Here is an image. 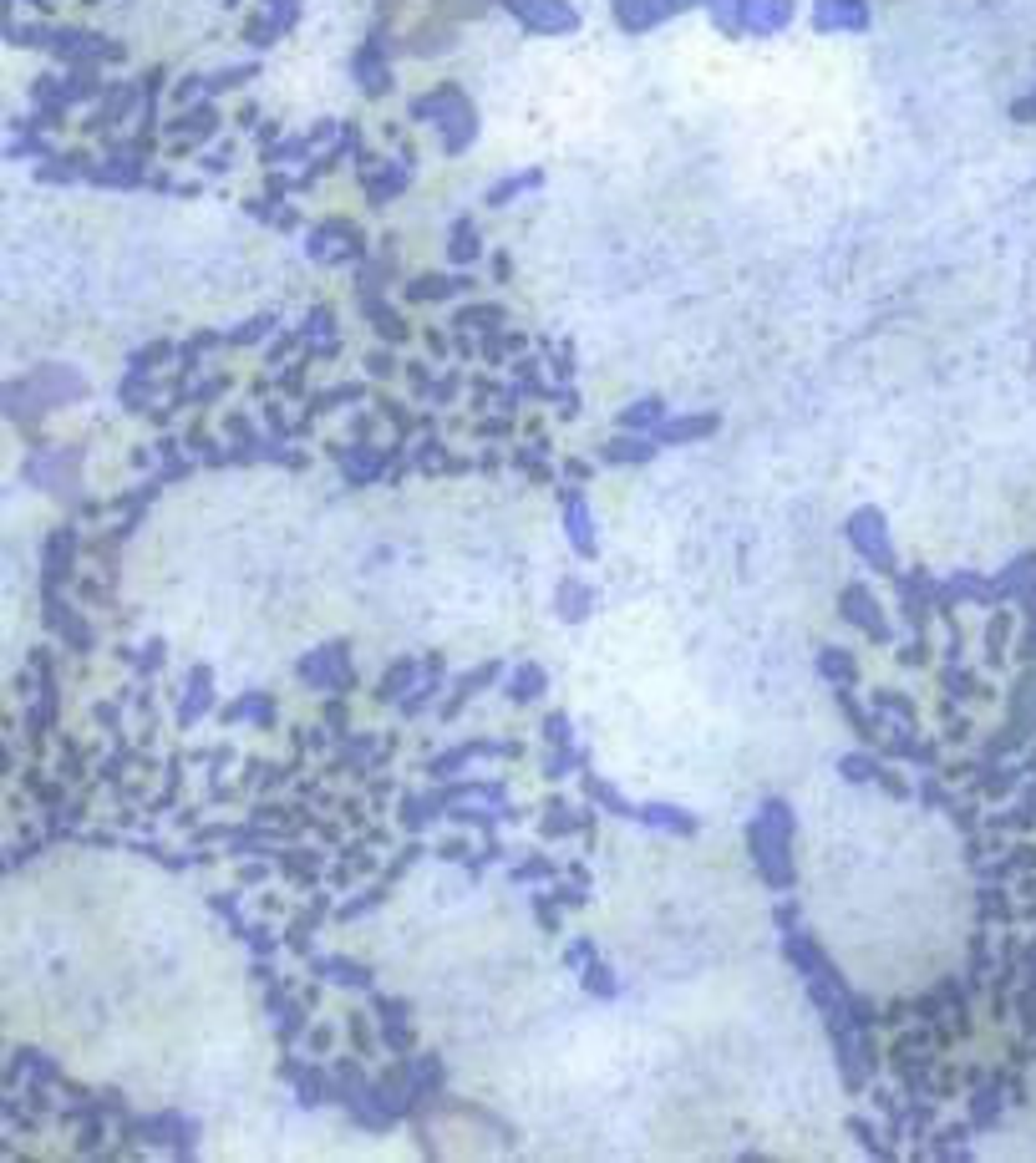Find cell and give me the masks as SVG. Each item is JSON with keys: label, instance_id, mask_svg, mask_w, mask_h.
Instances as JSON below:
<instances>
[{"label": "cell", "instance_id": "cell-1", "mask_svg": "<svg viewBox=\"0 0 1036 1163\" xmlns=\"http://www.w3.org/2000/svg\"><path fill=\"white\" fill-rule=\"evenodd\" d=\"M788 833H792V813L788 803H767L763 818L747 823V844H752V864L763 874L767 890H792V859H788Z\"/></svg>", "mask_w": 1036, "mask_h": 1163}, {"label": "cell", "instance_id": "cell-2", "mask_svg": "<svg viewBox=\"0 0 1036 1163\" xmlns=\"http://www.w3.org/2000/svg\"><path fill=\"white\" fill-rule=\"evenodd\" d=\"M295 676L305 686H315V691H346L351 686V656H346V645H320L315 656H305L300 666H295Z\"/></svg>", "mask_w": 1036, "mask_h": 1163}, {"label": "cell", "instance_id": "cell-3", "mask_svg": "<svg viewBox=\"0 0 1036 1163\" xmlns=\"http://www.w3.org/2000/svg\"><path fill=\"white\" fill-rule=\"evenodd\" d=\"M849 539H853V549L874 564V570H884V574H895V549H889V539H884V519L874 508H864V513H853V524H849Z\"/></svg>", "mask_w": 1036, "mask_h": 1163}, {"label": "cell", "instance_id": "cell-4", "mask_svg": "<svg viewBox=\"0 0 1036 1163\" xmlns=\"http://www.w3.org/2000/svg\"><path fill=\"white\" fill-rule=\"evenodd\" d=\"M452 803H458V787H442V793H401L397 818H401V829H407V833H422L427 823L442 818Z\"/></svg>", "mask_w": 1036, "mask_h": 1163}, {"label": "cell", "instance_id": "cell-5", "mask_svg": "<svg viewBox=\"0 0 1036 1163\" xmlns=\"http://www.w3.org/2000/svg\"><path fill=\"white\" fill-rule=\"evenodd\" d=\"M838 605H844V615H849L853 625H859L874 645H884V640H889V620L879 615V600H874V594H869L864 585H849L844 594H838Z\"/></svg>", "mask_w": 1036, "mask_h": 1163}, {"label": "cell", "instance_id": "cell-6", "mask_svg": "<svg viewBox=\"0 0 1036 1163\" xmlns=\"http://www.w3.org/2000/svg\"><path fill=\"white\" fill-rule=\"evenodd\" d=\"M504 6L513 15H524L529 26H539V31H570L574 26V11L559 6V0H504Z\"/></svg>", "mask_w": 1036, "mask_h": 1163}, {"label": "cell", "instance_id": "cell-7", "mask_svg": "<svg viewBox=\"0 0 1036 1163\" xmlns=\"http://www.w3.org/2000/svg\"><path fill=\"white\" fill-rule=\"evenodd\" d=\"M498 676H504V666H498V660H488V666H478V671L458 676V681H452V691H447V701H442V721H452V717H458V706H467V701L478 697V686H493Z\"/></svg>", "mask_w": 1036, "mask_h": 1163}, {"label": "cell", "instance_id": "cell-8", "mask_svg": "<svg viewBox=\"0 0 1036 1163\" xmlns=\"http://www.w3.org/2000/svg\"><path fill=\"white\" fill-rule=\"evenodd\" d=\"M208 706H214V671L208 666H193L188 671V691H183V706H178V721L193 726Z\"/></svg>", "mask_w": 1036, "mask_h": 1163}, {"label": "cell", "instance_id": "cell-9", "mask_svg": "<svg viewBox=\"0 0 1036 1163\" xmlns=\"http://www.w3.org/2000/svg\"><path fill=\"white\" fill-rule=\"evenodd\" d=\"M311 971H315V980H335V985H371L377 980V971H366V965H356L346 956H320V960H311Z\"/></svg>", "mask_w": 1036, "mask_h": 1163}, {"label": "cell", "instance_id": "cell-10", "mask_svg": "<svg viewBox=\"0 0 1036 1163\" xmlns=\"http://www.w3.org/2000/svg\"><path fill=\"white\" fill-rule=\"evenodd\" d=\"M788 0H742V31H777L788 26Z\"/></svg>", "mask_w": 1036, "mask_h": 1163}, {"label": "cell", "instance_id": "cell-11", "mask_svg": "<svg viewBox=\"0 0 1036 1163\" xmlns=\"http://www.w3.org/2000/svg\"><path fill=\"white\" fill-rule=\"evenodd\" d=\"M437 686H442V656H427V660H422V686L412 681V691L397 701V706H401V717H417V712H422V706L437 697Z\"/></svg>", "mask_w": 1036, "mask_h": 1163}, {"label": "cell", "instance_id": "cell-12", "mask_svg": "<svg viewBox=\"0 0 1036 1163\" xmlns=\"http://www.w3.org/2000/svg\"><path fill=\"white\" fill-rule=\"evenodd\" d=\"M285 1077L295 1082V1092H300V1103H305V1108H315V1103H326V1097H331L326 1072L311 1067V1062H285Z\"/></svg>", "mask_w": 1036, "mask_h": 1163}, {"label": "cell", "instance_id": "cell-13", "mask_svg": "<svg viewBox=\"0 0 1036 1163\" xmlns=\"http://www.w3.org/2000/svg\"><path fill=\"white\" fill-rule=\"evenodd\" d=\"M473 290V280L467 274H458V280H447V274H422V280L407 285L412 300H447V295H467Z\"/></svg>", "mask_w": 1036, "mask_h": 1163}, {"label": "cell", "instance_id": "cell-14", "mask_svg": "<svg viewBox=\"0 0 1036 1163\" xmlns=\"http://www.w3.org/2000/svg\"><path fill=\"white\" fill-rule=\"evenodd\" d=\"M564 519H570V539L579 554H594V534H590V513H585V498L574 488H564Z\"/></svg>", "mask_w": 1036, "mask_h": 1163}, {"label": "cell", "instance_id": "cell-15", "mask_svg": "<svg viewBox=\"0 0 1036 1163\" xmlns=\"http://www.w3.org/2000/svg\"><path fill=\"white\" fill-rule=\"evenodd\" d=\"M869 11L864 0H818V26L833 31V26H864Z\"/></svg>", "mask_w": 1036, "mask_h": 1163}, {"label": "cell", "instance_id": "cell-16", "mask_svg": "<svg viewBox=\"0 0 1036 1163\" xmlns=\"http://www.w3.org/2000/svg\"><path fill=\"white\" fill-rule=\"evenodd\" d=\"M412 676H417V656H401L397 666L377 681V691H371V697H377V701H401V691H412V686H407Z\"/></svg>", "mask_w": 1036, "mask_h": 1163}, {"label": "cell", "instance_id": "cell-17", "mask_svg": "<svg viewBox=\"0 0 1036 1163\" xmlns=\"http://www.w3.org/2000/svg\"><path fill=\"white\" fill-rule=\"evenodd\" d=\"M280 869L285 879H300V884H315V874L326 869V853L320 849H300V853H280Z\"/></svg>", "mask_w": 1036, "mask_h": 1163}, {"label": "cell", "instance_id": "cell-18", "mask_svg": "<svg viewBox=\"0 0 1036 1163\" xmlns=\"http://www.w3.org/2000/svg\"><path fill=\"white\" fill-rule=\"evenodd\" d=\"M818 671L829 676V681H838V686H853V681H859V660H853L849 651H838V645H829V651L818 656Z\"/></svg>", "mask_w": 1036, "mask_h": 1163}, {"label": "cell", "instance_id": "cell-19", "mask_svg": "<svg viewBox=\"0 0 1036 1163\" xmlns=\"http://www.w3.org/2000/svg\"><path fill=\"white\" fill-rule=\"evenodd\" d=\"M214 127H219V112L214 107H193V112H183V118H178L173 122V138H208V133H214Z\"/></svg>", "mask_w": 1036, "mask_h": 1163}, {"label": "cell", "instance_id": "cell-20", "mask_svg": "<svg viewBox=\"0 0 1036 1163\" xmlns=\"http://www.w3.org/2000/svg\"><path fill=\"white\" fill-rule=\"evenodd\" d=\"M590 605H594V594L579 585V579H564V585H559V615H564V620L590 615Z\"/></svg>", "mask_w": 1036, "mask_h": 1163}, {"label": "cell", "instance_id": "cell-21", "mask_svg": "<svg viewBox=\"0 0 1036 1163\" xmlns=\"http://www.w3.org/2000/svg\"><path fill=\"white\" fill-rule=\"evenodd\" d=\"M508 697L524 706V701H539L544 697V671L539 666H518L513 671V681H508Z\"/></svg>", "mask_w": 1036, "mask_h": 1163}, {"label": "cell", "instance_id": "cell-22", "mask_svg": "<svg viewBox=\"0 0 1036 1163\" xmlns=\"http://www.w3.org/2000/svg\"><path fill=\"white\" fill-rule=\"evenodd\" d=\"M239 717H254L259 726H270L274 721V701L265 697V691H254V697H245V701H234L229 712H224V721H239Z\"/></svg>", "mask_w": 1036, "mask_h": 1163}, {"label": "cell", "instance_id": "cell-23", "mask_svg": "<svg viewBox=\"0 0 1036 1163\" xmlns=\"http://www.w3.org/2000/svg\"><path fill=\"white\" fill-rule=\"evenodd\" d=\"M656 452V442H640V438H615L610 447H605V463H645Z\"/></svg>", "mask_w": 1036, "mask_h": 1163}, {"label": "cell", "instance_id": "cell-24", "mask_svg": "<svg viewBox=\"0 0 1036 1163\" xmlns=\"http://www.w3.org/2000/svg\"><path fill=\"white\" fill-rule=\"evenodd\" d=\"M701 432H711V417H686V422L656 427V442H686V438H701Z\"/></svg>", "mask_w": 1036, "mask_h": 1163}, {"label": "cell", "instance_id": "cell-25", "mask_svg": "<svg viewBox=\"0 0 1036 1163\" xmlns=\"http://www.w3.org/2000/svg\"><path fill=\"white\" fill-rule=\"evenodd\" d=\"M879 772H884V763H879V757H869V752L844 757V778L849 783H879Z\"/></svg>", "mask_w": 1036, "mask_h": 1163}, {"label": "cell", "instance_id": "cell-26", "mask_svg": "<svg viewBox=\"0 0 1036 1163\" xmlns=\"http://www.w3.org/2000/svg\"><path fill=\"white\" fill-rule=\"evenodd\" d=\"M311 930H315V925H311V919H305V915L295 910V919L285 925V940H280V945L290 950V956H311Z\"/></svg>", "mask_w": 1036, "mask_h": 1163}, {"label": "cell", "instance_id": "cell-27", "mask_svg": "<svg viewBox=\"0 0 1036 1163\" xmlns=\"http://www.w3.org/2000/svg\"><path fill=\"white\" fill-rule=\"evenodd\" d=\"M874 712H889V717L915 721V701H910V697H899V691H874Z\"/></svg>", "mask_w": 1036, "mask_h": 1163}, {"label": "cell", "instance_id": "cell-28", "mask_svg": "<svg viewBox=\"0 0 1036 1163\" xmlns=\"http://www.w3.org/2000/svg\"><path fill=\"white\" fill-rule=\"evenodd\" d=\"M554 874H559V864L549 859V853H533V859H524V864L513 869L518 884H524V879H554Z\"/></svg>", "mask_w": 1036, "mask_h": 1163}, {"label": "cell", "instance_id": "cell-29", "mask_svg": "<svg viewBox=\"0 0 1036 1163\" xmlns=\"http://www.w3.org/2000/svg\"><path fill=\"white\" fill-rule=\"evenodd\" d=\"M660 417H666V407H660V401H636V407H630L625 417H620V427H660Z\"/></svg>", "mask_w": 1036, "mask_h": 1163}, {"label": "cell", "instance_id": "cell-30", "mask_svg": "<svg viewBox=\"0 0 1036 1163\" xmlns=\"http://www.w3.org/2000/svg\"><path fill=\"white\" fill-rule=\"evenodd\" d=\"M554 899L564 904V910L585 904V899H590V879H585V869H574V879H570V884H559V890H554Z\"/></svg>", "mask_w": 1036, "mask_h": 1163}, {"label": "cell", "instance_id": "cell-31", "mask_svg": "<svg viewBox=\"0 0 1036 1163\" xmlns=\"http://www.w3.org/2000/svg\"><path fill=\"white\" fill-rule=\"evenodd\" d=\"M447 249H452V260H463V265L478 254V234H473V224H467V219L458 224V229H452V245H447Z\"/></svg>", "mask_w": 1036, "mask_h": 1163}, {"label": "cell", "instance_id": "cell-32", "mask_svg": "<svg viewBox=\"0 0 1036 1163\" xmlns=\"http://www.w3.org/2000/svg\"><path fill=\"white\" fill-rule=\"evenodd\" d=\"M432 853H437V859H447V864H467V859H473V844H467L463 833H452V838H442V844H437Z\"/></svg>", "mask_w": 1036, "mask_h": 1163}, {"label": "cell", "instance_id": "cell-33", "mask_svg": "<svg viewBox=\"0 0 1036 1163\" xmlns=\"http://www.w3.org/2000/svg\"><path fill=\"white\" fill-rule=\"evenodd\" d=\"M559 910H564V904H559L554 894H533V915H539V925H544L549 935H559Z\"/></svg>", "mask_w": 1036, "mask_h": 1163}, {"label": "cell", "instance_id": "cell-34", "mask_svg": "<svg viewBox=\"0 0 1036 1163\" xmlns=\"http://www.w3.org/2000/svg\"><path fill=\"white\" fill-rule=\"evenodd\" d=\"M351 1037H356V1052L361 1057H377V1037H371V1022L361 1011H351Z\"/></svg>", "mask_w": 1036, "mask_h": 1163}, {"label": "cell", "instance_id": "cell-35", "mask_svg": "<svg viewBox=\"0 0 1036 1163\" xmlns=\"http://www.w3.org/2000/svg\"><path fill=\"white\" fill-rule=\"evenodd\" d=\"M239 940H249V950H254V956H270V950H274V935H270V925H239Z\"/></svg>", "mask_w": 1036, "mask_h": 1163}, {"label": "cell", "instance_id": "cell-36", "mask_svg": "<svg viewBox=\"0 0 1036 1163\" xmlns=\"http://www.w3.org/2000/svg\"><path fill=\"white\" fill-rule=\"evenodd\" d=\"M585 985H590L594 996H615V991H620V985L610 980V971H605L600 960H590V965H585Z\"/></svg>", "mask_w": 1036, "mask_h": 1163}, {"label": "cell", "instance_id": "cell-37", "mask_svg": "<svg viewBox=\"0 0 1036 1163\" xmlns=\"http://www.w3.org/2000/svg\"><path fill=\"white\" fill-rule=\"evenodd\" d=\"M544 742H554V747H570V721H564L559 712L544 717Z\"/></svg>", "mask_w": 1036, "mask_h": 1163}, {"label": "cell", "instance_id": "cell-38", "mask_svg": "<svg viewBox=\"0 0 1036 1163\" xmlns=\"http://www.w3.org/2000/svg\"><path fill=\"white\" fill-rule=\"evenodd\" d=\"M539 183V173H524V179H513V183H504V188H493L488 193V204H504V199H513V193H524V188H533Z\"/></svg>", "mask_w": 1036, "mask_h": 1163}, {"label": "cell", "instance_id": "cell-39", "mask_svg": "<svg viewBox=\"0 0 1036 1163\" xmlns=\"http://www.w3.org/2000/svg\"><path fill=\"white\" fill-rule=\"evenodd\" d=\"M331 1046H335V1026H315V1031H311V1052H315V1057H326Z\"/></svg>", "mask_w": 1036, "mask_h": 1163}, {"label": "cell", "instance_id": "cell-40", "mask_svg": "<svg viewBox=\"0 0 1036 1163\" xmlns=\"http://www.w3.org/2000/svg\"><path fill=\"white\" fill-rule=\"evenodd\" d=\"M879 783H884V793H895V798H910V783H904L895 767H884V772H879Z\"/></svg>", "mask_w": 1036, "mask_h": 1163}, {"label": "cell", "instance_id": "cell-41", "mask_svg": "<svg viewBox=\"0 0 1036 1163\" xmlns=\"http://www.w3.org/2000/svg\"><path fill=\"white\" fill-rule=\"evenodd\" d=\"M366 371H371V377H392V371H397V361L386 356V351H371V356H366Z\"/></svg>", "mask_w": 1036, "mask_h": 1163}, {"label": "cell", "instance_id": "cell-42", "mask_svg": "<svg viewBox=\"0 0 1036 1163\" xmlns=\"http://www.w3.org/2000/svg\"><path fill=\"white\" fill-rule=\"evenodd\" d=\"M899 660H904V666H919V660H925V640H910V645H904V651H899Z\"/></svg>", "mask_w": 1036, "mask_h": 1163}, {"label": "cell", "instance_id": "cell-43", "mask_svg": "<svg viewBox=\"0 0 1036 1163\" xmlns=\"http://www.w3.org/2000/svg\"><path fill=\"white\" fill-rule=\"evenodd\" d=\"M570 960H574V965H590V960H594V940H574V945H570Z\"/></svg>", "mask_w": 1036, "mask_h": 1163}, {"label": "cell", "instance_id": "cell-44", "mask_svg": "<svg viewBox=\"0 0 1036 1163\" xmlns=\"http://www.w3.org/2000/svg\"><path fill=\"white\" fill-rule=\"evenodd\" d=\"M259 879H270L265 864H239V884H259Z\"/></svg>", "mask_w": 1036, "mask_h": 1163}, {"label": "cell", "instance_id": "cell-45", "mask_svg": "<svg viewBox=\"0 0 1036 1163\" xmlns=\"http://www.w3.org/2000/svg\"><path fill=\"white\" fill-rule=\"evenodd\" d=\"M706 6H722V0H706Z\"/></svg>", "mask_w": 1036, "mask_h": 1163}]
</instances>
